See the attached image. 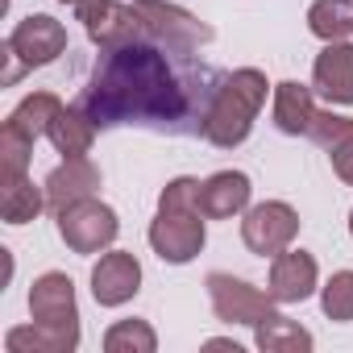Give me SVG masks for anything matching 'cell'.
<instances>
[{"instance_id": "obj_1", "label": "cell", "mask_w": 353, "mask_h": 353, "mask_svg": "<svg viewBox=\"0 0 353 353\" xmlns=\"http://www.w3.org/2000/svg\"><path fill=\"white\" fill-rule=\"evenodd\" d=\"M221 79L225 75L204 67L196 50L166 46L158 38H133L104 46L88 88L79 92V108L96 121V129L141 125L174 137L204 133V117Z\"/></svg>"}, {"instance_id": "obj_2", "label": "cell", "mask_w": 353, "mask_h": 353, "mask_svg": "<svg viewBox=\"0 0 353 353\" xmlns=\"http://www.w3.org/2000/svg\"><path fill=\"white\" fill-rule=\"evenodd\" d=\"M204 212H200V179H170L158 196V216L150 221V245L162 262L183 266L204 250Z\"/></svg>"}, {"instance_id": "obj_3", "label": "cell", "mask_w": 353, "mask_h": 353, "mask_svg": "<svg viewBox=\"0 0 353 353\" xmlns=\"http://www.w3.org/2000/svg\"><path fill=\"white\" fill-rule=\"evenodd\" d=\"M266 75L258 67H241L233 75L221 79L212 104H208V117H204V137L221 150H233L250 137L254 129V117L262 112L266 104Z\"/></svg>"}, {"instance_id": "obj_4", "label": "cell", "mask_w": 353, "mask_h": 353, "mask_svg": "<svg viewBox=\"0 0 353 353\" xmlns=\"http://www.w3.org/2000/svg\"><path fill=\"white\" fill-rule=\"evenodd\" d=\"M117 229H121L117 212L108 204H100L96 196H88V200H79V204H71V208L59 212V237L75 254H100V250H108L117 241Z\"/></svg>"}, {"instance_id": "obj_5", "label": "cell", "mask_w": 353, "mask_h": 353, "mask_svg": "<svg viewBox=\"0 0 353 353\" xmlns=\"http://www.w3.org/2000/svg\"><path fill=\"white\" fill-rule=\"evenodd\" d=\"M88 38L104 50V46H121V42H133V38H154L137 0L133 5H121V0H83V5H75Z\"/></svg>"}, {"instance_id": "obj_6", "label": "cell", "mask_w": 353, "mask_h": 353, "mask_svg": "<svg viewBox=\"0 0 353 353\" xmlns=\"http://www.w3.org/2000/svg\"><path fill=\"white\" fill-rule=\"evenodd\" d=\"M295 233H299V216H295V208H291V204H283V200H266V204L245 208L241 241L250 245V254L274 258V254L291 250Z\"/></svg>"}, {"instance_id": "obj_7", "label": "cell", "mask_w": 353, "mask_h": 353, "mask_svg": "<svg viewBox=\"0 0 353 353\" xmlns=\"http://www.w3.org/2000/svg\"><path fill=\"white\" fill-rule=\"evenodd\" d=\"M204 287H208V299H212L216 320H225V324H258L262 316L274 312V307H270L274 299L262 295L258 287H250L245 279H233V274L212 270V274L204 279Z\"/></svg>"}, {"instance_id": "obj_8", "label": "cell", "mask_w": 353, "mask_h": 353, "mask_svg": "<svg viewBox=\"0 0 353 353\" xmlns=\"http://www.w3.org/2000/svg\"><path fill=\"white\" fill-rule=\"evenodd\" d=\"M5 50L21 63V67H46L67 50V30L63 21L46 17V13H30L26 21H17V30L9 34Z\"/></svg>"}, {"instance_id": "obj_9", "label": "cell", "mask_w": 353, "mask_h": 353, "mask_svg": "<svg viewBox=\"0 0 353 353\" xmlns=\"http://www.w3.org/2000/svg\"><path fill=\"white\" fill-rule=\"evenodd\" d=\"M137 9L150 26V34L166 46H179V50H200L212 42V26H204L200 17H192L179 5H166V0H137Z\"/></svg>"}, {"instance_id": "obj_10", "label": "cell", "mask_w": 353, "mask_h": 353, "mask_svg": "<svg viewBox=\"0 0 353 353\" xmlns=\"http://www.w3.org/2000/svg\"><path fill=\"white\" fill-rule=\"evenodd\" d=\"M141 291V262L129 250H112L92 266V295L100 307H121Z\"/></svg>"}, {"instance_id": "obj_11", "label": "cell", "mask_w": 353, "mask_h": 353, "mask_svg": "<svg viewBox=\"0 0 353 353\" xmlns=\"http://www.w3.org/2000/svg\"><path fill=\"white\" fill-rule=\"evenodd\" d=\"M46 208L59 216L63 208H71V204H79V200H88V196H96V188H100V166L96 162H88V158H63L50 174H46Z\"/></svg>"}, {"instance_id": "obj_12", "label": "cell", "mask_w": 353, "mask_h": 353, "mask_svg": "<svg viewBox=\"0 0 353 353\" xmlns=\"http://www.w3.org/2000/svg\"><path fill=\"white\" fill-rule=\"evenodd\" d=\"M316 258L303 254V250H283L274 254L270 262V283H266V295L274 303H303L312 291H316Z\"/></svg>"}, {"instance_id": "obj_13", "label": "cell", "mask_w": 353, "mask_h": 353, "mask_svg": "<svg viewBox=\"0 0 353 353\" xmlns=\"http://www.w3.org/2000/svg\"><path fill=\"white\" fill-rule=\"evenodd\" d=\"M30 316L38 324H79L75 307V283L63 270H46L30 287Z\"/></svg>"}, {"instance_id": "obj_14", "label": "cell", "mask_w": 353, "mask_h": 353, "mask_svg": "<svg viewBox=\"0 0 353 353\" xmlns=\"http://www.w3.org/2000/svg\"><path fill=\"white\" fill-rule=\"evenodd\" d=\"M312 83L324 100L332 104H353V46L349 42H328L316 54Z\"/></svg>"}, {"instance_id": "obj_15", "label": "cell", "mask_w": 353, "mask_h": 353, "mask_svg": "<svg viewBox=\"0 0 353 353\" xmlns=\"http://www.w3.org/2000/svg\"><path fill=\"white\" fill-rule=\"evenodd\" d=\"M250 208V174L241 170H216L200 183V212L208 221H229Z\"/></svg>"}, {"instance_id": "obj_16", "label": "cell", "mask_w": 353, "mask_h": 353, "mask_svg": "<svg viewBox=\"0 0 353 353\" xmlns=\"http://www.w3.org/2000/svg\"><path fill=\"white\" fill-rule=\"evenodd\" d=\"M79 345V324H21L9 328L5 349L9 353H71Z\"/></svg>"}, {"instance_id": "obj_17", "label": "cell", "mask_w": 353, "mask_h": 353, "mask_svg": "<svg viewBox=\"0 0 353 353\" xmlns=\"http://www.w3.org/2000/svg\"><path fill=\"white\" fill-rule=\"evenodd\" d=\"M312 117H316V104H312V88L295 83V79H283L274 83V125L291 137L307 133L312 129Z\"/></svg>"}, {"instance_id": "obj_18", "label": "cell", "mask_w": 353, "mask_h": 353, "mask_svg": "<svg viewBox=\"0 0 353 353\" xmlns=\"http://www.w3.org/2000/svg\"><path fill=\"white\" fill-rule=\"evenodd\" d=\"M46 137L54 141V150H59L63 158H88V150H92V141H96V121H92L79 104H71V108H63V112L54 117V125H50Z\"/></svg>"}, {"instance_id": "obj_19", "label": "cell", "mask_w": 353, "mask_h": 353, "mask_svg": "<svg viewBox=\"0 0 353 353\" xmlns=\"http://www.w3.org/2000/svg\"><path fill=\"white\" fill-rule=\"evenodd\" d=\"M254 341L262 353H307L312 349V332L299 328L295 320H287L283 312H270L254 324Z\"/></svg>"}, {"instance_id": "obj_20", "label": "cell", "mask_w": 353, "mask_h": 353, "mask_svg": "<svg viewBox=\"0 0 353 353\" xmlns=\"http://www.w3.org/2000/svg\"><path fill=\"white\" fill-rule=\"evenodd\" d=\"M59 112H63V100H59L54 92H34V96H26V100L9 112L5 125H13L17 133H26L30 141H38L42 133H50V125H54Z\"/></svg>"}, {"instance_id": "obj_21", "label": "cell", "mask_w": 353, "mask_h": 353, "mask_svg": "<svg viewBox=\"0 0 353 353\" xmlns=\"http://www.w3.org/2000/svg\"><path fill=\"white\" fill-rule=\"evenodd\" d=\"M307 30L320 42H345L353 34V0H316L307 9Z\"/></svg>"}, {"instance_id": "obj_22", "label": "cell", "mask_w": 353, "mask_h": 353, "mask_svg": "<svg viewBox=\"0 0 353 353\" xmlns=\"http://www.w3.org/2000/svg\"><path fill=\"white\" fill-rule=\"evenodd\" d=\"M42 208H46V188H34L30 179L0 188V216H5V225H30Z\"/></svg>"}, {"instance_id": "obj_23", "label": "cell", "mask_w": 353, "mask_h": 353, "mask_svg": "<svg viewBox=\"0 0 353 353\" xmlns=\"http://www.w3.org/2000/svg\"><path fill=\"white\" fill-rule=\"evenodd\" d=\"M30 154H34V141H30L26 133H17L13 125L0 129V188H5V183H17V179H26Z\"/></svg>"}, {"instance_id": "obj_24", "label": "cell", "mask_w": 353, "mask_h": 353, "mask_svg": "<svg viewBox=\"0 0 353 353\" xmlns=\"http://www.w3.org/2000/svg\"><path fill=\"white\" fill-rule=\"evenodd\" d=\"M104 349L108 353H154L158 336H154V328L145 320H117L104 332Z\"/></svg>"}, {"instance_id": "obj_25", "label": "cell", "mask_w": 353, "mask_h": 353, "mask_svg": "<svg viewBox=\"0 0 353 353\" xmlns=\"http://www.w3.org/2000/svg\"><path fill=\"white\" fill-rule=\"evenodd\" d=\"M320 303H324V316H328V320L349 324V320H353V270H336V274L328 279Z\"/></svg>"}, {"instance_id": "obj_26", "label": "cell", "mask_w": 353, "mask_h": 353, "mask_svg": "<svg viewBox=\"0 0 353 353\" xmlns=\"http://www.w3.org/2000/svg\"><path fill=\"white\" fill-rule=\"evenodd\" d=\"M328 158H332V170H336V179L353 188V133H349L345 141H336V145L328 150Z\"/></svg>"}, {"instance_id": "obj_27", "label": "cell", "mask_w": 353, "mask_h": 353, "mask_svg": "<svg viewBox=\"0 0 353 353\" xmlns=\"http://www.w3.org/2000/svg\"><path fill=\"white\" fill-rule=\"evenodd\" d=\"M59 5H71V9H75V5H83V0H59Z\"/></svg>"}, {"instance_id": "obj_28", "label": "cell", "mask_w": 353, "mask_h": 353, "mask_svg": "<svg viewBox=\"0 0 353 353\" xmlns=\"http://www.w3.org/2000/svg\"><path fill=\"white\" fill-rule=\"evenodd\" d=\"M349 237H353V212H349Z\"/></svg>"}]
</instances>
